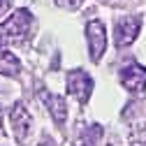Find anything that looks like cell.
Here are the masks:
<instances>
[{
  "label": "cell",
  "instance_id": "52a82bcc",
  "mask_svg": "<svg viewBox=\"0 0 146 146\" xmlns=\"http://www.w3.org/2000/svg\"><path fill=\"white\" fill-rule=\"evenodd\" d=\"M40 98L44 100V104H46V109L51 111L53 121H56L58 125H63V123L67 121V102H65L60 95H51V93H46V90H42Z\"/></svg>",
  "mask_w": 146,
  "mask_h": 146
},
{
  "label": "cell",
  "instance_id": "6da1fadb",
  "mask_svg": "<svg viewBox=\"0 0 146 146\" xmlns=\"http://www.w3.org/2000/svg\"><path fill=\"white\" fill-rule=\"evenodd\" d=\"M30 28H33V14L28 9H16L9 19L0 26V40L21 44V42L28 40Z\"/></svg>",
  "mask_w": 146,
  "mask_h": 146
},
{
  "label": "cell",
  "instance_id": "5bb4252c",
  "mask_svg": "<svg viewBox=\"0 0 146 146\" xmlns=\"http://www.w3.org/2000/svg\"><path fill=\"white\" fill-rule=\"evenodd\" d=\"M104 146H121V144H118V139H116V137H109V141H107Z\"/></svg>",
  "mask_w": 146,
  "mask_h": 146
},
{
  "label": "cell",
  "instance_id": "7a4b0ae2",
  "mask_svg": "<svg viewBox=\"0 0 146 146\" xmlns=\"http://www.w3.org/2000/svg\"><path fill=\"white\" fill-rule=\"evenodd\" d=\"M86 37H88V49H90V58L93 63H98L102 58V53L107 49V30H104V23L93 19L88 26H86Z\"/></svg>",
  "mask_w": 146,
  "mask_h": 146
},
{
  "label": "cell",
  "instance_id": "8fae6325",
  "mask_svg": "<svg viewBox=\"0 0 146 146\" xmlns=\"http://www.w3.org/2000/svg\"><path fill=\"white\" fill-rule=\"evenodd\" d=\"M58 7H65V9H79L84 5V0H56Z\"/></svg>",
  "mask_w": 146,
  "mask_h": 146
},
{
  "label": "cell",
  "instance_id": "9a60e30c",
  "mask_svg": "<svg viewBox=\"0 0 146 146\" xmlns=\"http://www.w3.org/2000/svg\"><path fill=\"white\" fill-rule=\"evenodd\" d=\"M0 135H3V123H0Z\"/></svg>",
  "mask_w": 146,
  "mask_h": 146
},
{
  "label": "cell",
  "instance_id": "4fadbf2b",
  "mask_svg": "<svg viewBox=\"0 0 146 146\" xmlns=\"http://www.w3.org/2000/svg\"><path fill=\"white\" fill-rule=\"evenodd\" d=\"M40 146H56V144H53V139H51V137H44Z\"/></svg>",
  "mask_w": 146,
  "mask_h": 146
},
{
  "label": "cell",
  "instance_id": "30bf717a",
  "mask_svg": "<svg viewBox=\"0 0 146 146\" xmlns=\"http://www.w3.org/2000/svg\"><path fill=\"white\" fill-rule=\"evenodd\" d=\"M100 137H102V127L100 125H88L84 137H81V146H95Z\"/></svg>",
  "mask_w": 146,
  "mask_h": 146
},
{
  "label": "cell",
  "instance_id": "ba28073f",
  "mask_svg": "<svg viewBox=\"0 0 146 146\" xmlns=\"http://www.w3.org/2000/svg\"><path fill=\"white\" fill-rule=\"evenodd\" d=\"M19 72H21L19 58H16L9 49L0 46V74H5V77H16Z\"/></svg>",
  "mask_w": 146,
  "mask_h": 146
},
{
  "label": "cell",
  "instance_id": "5b68a950",
  "mask_svg": "<svg viewBox=\"0 0 146 146\" xmlns=\"http://www.w3.org/2000/svg\"><path fill=\"white\" fill-rule=\"evenodd\" d=\"M141 28V16H123L116 21V46L132 44Z\"/></svg>",
  "mask_w": 146,
  "mask_h": 146
},
{
  "label": "cell",
  "instance_id": "277c9868",
  "mask_svg": "<svg viewBox=\"0 0 146 146\" xmlns=\"http://www.w3.org/2000/svg\"><path fill=\"white\" fill-rule=\"evenodd\" d=\"M9 123H12V130H14V137L16 141H26L28 135H30V125H33V118L28 114V109L16 102L12 107V114H9Z\"/></svg>",
  "mask_w": 146,
  "mask_h": 146
},
{
  "label": "cell",
  "instance_id": "7c38bea8",
  "mask_svg": "<svg viewBox=\"0 0 146 146\" xmlns=\"http://www.w3.org/2000/svg\"><path fill=\"white\" fill-rule=\"evenodd\" d=\"M9 7H12V0H0V16H3Z\"/></svg>",
  "mask_w": 146,
  "mask_h": 146
},
{
  "label": "cell",
  "instance_id": "8992f818",
  "mask_svg": "<svg viewBox=\"0 0 146 146\" xmlns=\"http://www.w3.org/2000/svg\"><path fill=\"white\" fill-rule=\"evenodd\" d=\"M121 84L132 93H141L146 88V67H141L137 63H127L121 70Z\"/></svg>",
  "mask_w": 146,
  "mask_h": 146
},
{
  "label": "cell",
  "instance_id": "9c48e42d",
  "mask_svg": "<svg viewBox=\"0 0 146 146\" xmlns=\"http://www.w3.org/2000/svg\"><path fill=\"white\" fill-rule=\"evenodd\" d=\"M130 141H132V146H146V121H139L132 125Z\"/></svg>",
  "mask_w": 146,
  "mask_h": 146
},
{
  "label": "cell",
  "instance_id": "3957f363",
  "mask_svg": "<svg viewBox=\"0 0 146 146\" xmlns=\"http://www.w3.org/2000/svg\"><path fill=\"white\" fill-rule=\"evenodd\" d=\"M90 90H93V79L84 70H72L67 74V93L72 98H77L79 102H88Z\"/></svg>",
  "mask_w": 146,
  "mask_h": 146
}]
</instances>
